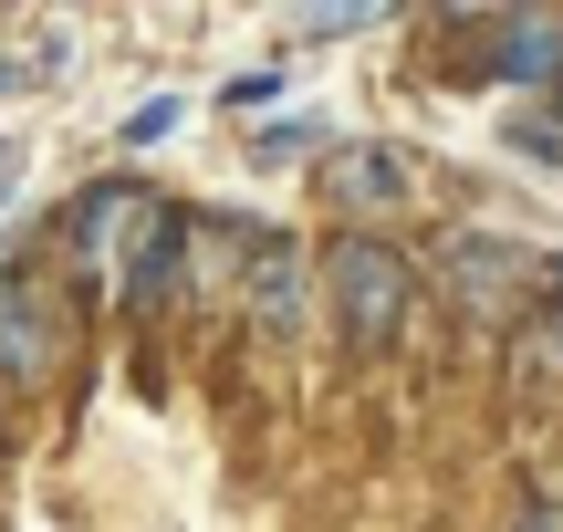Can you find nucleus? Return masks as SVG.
Returning <instances> with one entry per match:
<instances>
[{
  "label": "nucleus",
  "mask_w": 563,
  "mask_h": 532,
  "mask_svg": "<svg viewBox=\"0 0 563 532\" xmlns=\"http://www.w3.org/2000/svg\"><path fill=\"white\" fill-rule=\"evenodd\" d=\"M439 271L470 324H511V313H532V292H553V262L532 241H449Z\"/></svg>",
  "instance_id": "2"
},
{
  "label": "nucleus",
  "mask_w": 563,
  "mask_h": 532,
  "mask_svg": "<svg viewBox=\"0 0 563 532\" xmlns=\"http://www.w3.org/2000/svg\"><path fill=\"white\" fill-rule=\"evenodd\" d=\"M74 230H84V251L95 262H115V282H125V303H146V292L167 282V262H178V209L157 199V188H95V199L74 209Z\"/></svg>",
  "instance_id": "1"
},
{
  "label": "nucleus",
  "mask_w": 563,
  "mask_h": 532,
  "mask_svg": "<svg viewBox=\"0 0 563 532\" xmlns=\"http://www.w3.org/2000/svg\"><path fill=\"white\" fill-rule=\"evenodd\" d=\"M553 125H563V104H553Z\"/></svg>",
  "instance_id": "8"
},
{
  "label": "nucleus",
  "mask_w": 563,
  "mask_h": 532,
  "mask_svg": "<svg viewBox=\"0 0 563 532\" xmlns=\"http://www.w3.org/2000/svg\"><path fill=\"white\" fill-rule=\"evenodd\" d=\"M334 199H344V209H397V199H407V178L376 157V146H365V167H355V157L334 167Z\"/></svg>",
  "instance_id": "6"
},
{
  "label": "nucleus",
  "mask_w": 563,
  "mask_h": 532,
  "mask_svg": "<svg viewBox=\"0 0 563 532\" xmlns=\"http://www.w3.org/2000/svg\"><path fill=\"white\" fill-rule=\"evenodd\" d=\"M470 42H481V74H490V84H563V21H553V11L470 21Z\"/></svg>",
  "instance_id": "4"
},
{
  "label": "nucleus",
  "mask_w": 563,
  "mask_h": 532,
  "mask_svg": "<svg viewBox=\"0 0 563 532\" xmlns=\"http://www.w3.org/2000/svg\"><path fill=\"white\" fill-rule=\"evenodd\" d=\"M53 355H63L53 303H42L32 282H0V376H42Z\"/></svg>",
  "instance_id": "5"
},
{
  "label": "nucleus",
  "mask_w": 563,
  "mask_h": 532,
  "mask_svg": "<svg viewBox=\"0 0 563 532\" xmlns=\"http://www.w3.org/2000/svg\"><path fill=\"white\" fill-rule=\"evenodd\" d=\"M323 303H334V324L355 334V345H386V334L407 324V262L386 241H334V262H323Z\"/></svg>",
  "instance_id": "3"
},
{
  "label": "nucleus",
  "mask_w": 563,
  "mask_h": 532,
  "mask_svg": "<svg viewBox=\"0 0 563 532\" xmlns=\"http://www.w3.org/2000/svg\"><path fill=\"white\" fill-rule=\"evenodd\" d=\"M543 355H553V366H563V303H553V324H543Z\"/></svg>",
  "instance_id": "7"
}]
</instances>
